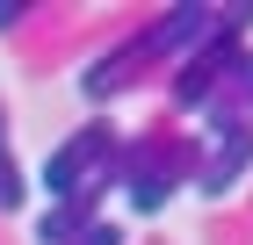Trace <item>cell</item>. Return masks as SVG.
<instances>
[{"mask_svg": "<svg viewBox=\"0 0 253 245\" xmlns=\"http://www.w3.org/2000/svg\"><path fill=\"white\" fill-rule=\"evenodd\" d=\"M73 245H123V224H87Z\"/></svg>", "mask_w": 253, "mask_h": 245, "instance_id": "5", "label": "cell"}, {"mask_svg": "<svg viewBox=\"0 0 253 245\" xmlns=\"http://www.w3.org/2000/svg\"><path fill=\"white\" fill-rule=\"evenodd\" d=\"M101 151H109V123H87V130H73L65 137L58 151H51V159H43V173H37V188L43 195H80V180H87V173H94V159Z\"/></svg>", "mask_w": 253, "mask_h": 245, "instance_id": "1", "label": "cell"}, {"mask_svg": "<svg viewBox=\"0 0 253 245\" xmlns=\"http://www.w3.org/2000/svg\"><path fill=\"white\" fill-rule=\"evenodd\" d=\"M0 209H22V173H15V151L0 137Z\"/></svg>", "mask_w": 253, "mask_h": 245, "instance_id": "4", "label": "cell"}, {"mask_svg": "<svg viewBox=\"0 0 253 245\" xmlns=\"http://www.w3.org/2000/svg\"><path fill=\"white\" fill-rule=\"evenodd\" d=\"M246 166H253V130H232V151H217L210 173H203L195 188H203V195H232L239 180H246Z\"/></svg>", "mask_w": 253, "mask_h": 245, "instance_id": "3", "label": "cell"}, {"mask_svg": "<svg viewBox=\"0 0 253 245\" xmlns=\"http://www.w3.org/2000/svg\"><path fill=\"white\" fill-rule=\"evenodd\" d=\"M87 209H94V188H80V195H65L58 209H43L37 216V245H73L80 231H87Z\"/></svg>", "mask_w": 253, "mask_h": 245, "instance_id": "2", "label": "cell"}]
</instances>
